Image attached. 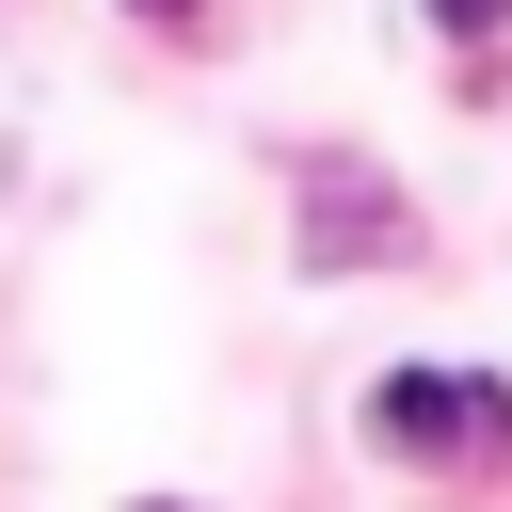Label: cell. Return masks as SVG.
I'll return each instance as SVG.
<instances>
[{"mask_svg": "<svg viewBox=\"0 0 512 512\" xmlns=\"http://www.w3.org/2000/svg\"><path fill=\"white\" fill-rule=\"evenodd\" d=\"M432 16H448V32H496V16H512V0H432Z\"/></svg>", "mask_w": 512, "mask_h": 512, "instance_id": "3", "label": "cell"}, {"mask_svg": "<svg viewBox=\"0 0 512 512\" xmlns=\"http://www.w3.org/2000/svg\"><path fill=\"white\" fill-rule=\"evenodd\" d=\"M384 240H400V208H384L352 160H320V240H304V256H320V272H352V256H384Z\"/></svg>", "mask_w": 512, "mask_h": 512, "instance_id": "2", "label": "cell"}, {"mask_svg": "<svg viewBox=\"0 0 512 512\" xmlns=\"http://www.w3.org/2000/svg\"><path fill=\"white\" fill-rule=\"evenodd\" d=\"M368 432L384 448H496L512 432V384H480V368H384Z\"/></svg>", "mask_w": 512, "mask_h": 512, "instance_id": "1", "label": "cell"}, {"mask_svg": "<svg viewBox=\"0 0 512 512\" xmlns=\"http://www.w3.org/2000/svg\"><path fill=\"white\" fill-rule=\"evenodd\" d=\"M128 512H176V496H128Z\"/></svg>", "mask_w": 512, "mask_h": 512, "instance_id": "4", "label": "cell"}]
</instances>
